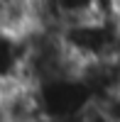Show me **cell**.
I'll return each mask as SVG.
<instances>
[{
  "mask_svg": "<svg viewBox=\"0 0 120 122\" xmlns=\"http://www.w3.org/2000/svg\"><path fill=\"white\" fill-rule=\"evenodd\" d=\"M93 105L98 107V112L108 122H120V90L105 93L101 98H93Z\"/></svg>",
  "mask_w": 120,
  "mask_h": 122,
  "instance_id": "obj_1",
  "label": "cell"
}]
</instances>
